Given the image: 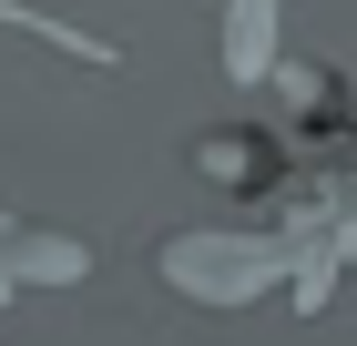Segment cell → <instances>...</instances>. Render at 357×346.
<instances>
[{
	"label": "cell",
	"instance_id": "cell-1",
	"mask_svg": "<svg viewBox=\"0 0 357 346\" xmlns=\"http://www.w3.org/2000/svg\"><path fill=\"white\" fill-rule=\"evenodd\" d=\"M0 21H10V31H31V41H52V52H72V61H102V72L123 61L102 31H72V21H52V10H31V0H0Z\"/></svg>",
	"mask_w": 357,
	"mask_h": 346
}]
</instances>
